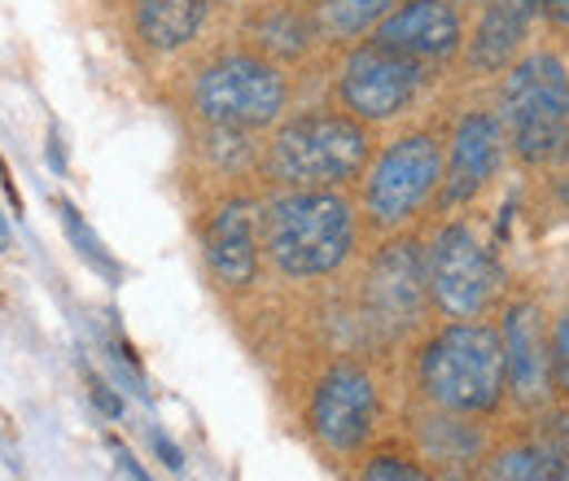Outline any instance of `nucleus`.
I'll use <instances>...</instances> for the list:
<instances>
[{"mask_svg":"<svg viewBox=\"0 0 569 481\" xmlns=\"http://www.w3.org/2000/svg\"><path fill=\"white\" fill-rule=\"evenodd\" d=\"M58 214H62V228H67V237H71V245H74V254L92 268V272H101L110 284H119L123 280V268H119V259L106 250V241L88 228V219L79 214V207L74 202H67V198H58Z\"/></svg>","mask_w":569,"mask_h":481,"instance_id":"22","label":"nucleus"},{"mask_svg":"<svg viewBox=\"0 0 569 481\" xmlns=\"http://www.w3.org/2000/svg\"><path fill=\"white\" fill-rule=\"evenodd\" d=\"M250 36H254V49H259L263 58H272V62H298V58L320 40L316 18H311V13H298V9H289V4L263 9V13L254 18Z\"/></svg>","mask_w":569,"mask_h":481,"instance_id":"19","label":"nucleus"},{"mask_svg":"<svg viewBox=\"0 0 569 481\" xmlns=\"http://www.w3.org/2000/svg\"><path fill=\"white\" fill-rule=\"evenodd\" d=\"M395 4L399 0H320L311 18H316V31L325 44H351L359 36L377 31Z\"/></svg>","mask_w":569,"mask_h":481,"instance_id":"20","label":"nucleus"},{"mask_svg":"<svg viewBox=\"0 0 569 481\" xmlns=\"http://www.w3.org/2000/svg\"><path fill=\"white\" fill-rule=\"evenodd\" d=\"M351 481H438L408 438H377L351 469Z\"/></svg>","mask_w":569,"mask_h":481,"instance_id":"21","label":"nucleus"},{"mask_svg":"<svg viewBox=\"0 0 569 481\" xmlns=\"http://www.w3.org/2000/svg\"><path fill=\"white\" fill-rule=\"evenodd\" d=\"M83 381H88V399L97 403V412L110 415V420H119V415H123V399H119V394H114L97 372H83Z\"/></svg>","mask_w":569,"mask_h":481,"instance_id":"24","label":"nucleus"},{"mask_svg":"<svg viewBox=\"0 0 569 481\" xmlns=\"http://www.w3.org/2000/svg\"><path fill=\"white\" fill-rule=\"evenodd\" d=\"M363 214L342 189H281L259 207L263 263L281 280H333L359 254Z\"/></svg>","mask_w":569,"mask_h":481,"instance_id":"2","label":"nucleus"},{"mask_svg":"<svg viewBox=\"0 0 569 481\" xmlns=\"http://www.w3.org/2000/svg\"><path fill=\"white\" fill-rule=\"evenodd\" d=\"M421 83H426L421 62L368 40V44L351 49L338 70V106L368 128L395 123L399 114L412 110V101L421 97Z\"/></svg>","mask_w":569,"mask_h":481,"instance_id":"11","label":"nucleus"},{"mask_svg":"<svg viewBox=\"0 0 569 481\" xmlns=\"http://www.w3.org/2000/svg\"><path fill=\"white\" fill-rule=\"evenodd\" d=\"M530 36V0H487L473 36L465 40V62L478 74H503Z\"/></svg>","mask_w":569,"mask_h":481,"instance_id":"17","label":"nucleus"},{"mask_svg":"<svg viewBox=\"0 0 569 481\" xmlns=\"http://www.w3.org/2000/svg\"><path fill=\"white\" fill-rule=\"evenodd\" d=\"M496 433V420H482V415L442 412V408H429L417 399L403 403V438L417 447V455L433 469L438 481L482 478Z\"/></svg>","mask_w":569,"mask_h":481,"instance_id":"12","label":"nucleus"},{"mask_svg":"<svg viewBox=\"0 0 569 481\" xmlns=\"http://www.w3.org/2000/svg\"><path fill=\"white\" fill-rule=\"evenodd\" d=\"M499 123L526 167H548L569 149V70L557 53H526L503 70Z\"/></svg>","mask_w":569,"mask_h":481,"instance_id":"7","label":"nucleus"},{"mask_svg":"<svg viewBox=\"0 0 569 481\" xmlns=\"http://www.w3.org/2000/svg\"><path fill=\"white\" fill-rule=\"evenodd\" d=\"M13 250V237H9V223H4V214H0V254H9Z\"/></svg>","mask_w":569,"mask_h":481,"instance_id":"29","label":"nucleus"},{"mask_svg":"<svg viewBox=\"0 0 569 481\" xmlns=\"http://www.w3.org/2000/svg\"><path fill=\"white\" fill-rule=\"evenodd\" d=\"M372 162V132L347 110H302L263 144V176L277 189H347Z\"/></svg>","mask_w":569,"mask_h":481,"instance_id":"4","label":"nucleus"},{"mask_svg":"<svg viewBox=\"0 0 569 481\" xmlns=\"http://www.w3.org/2000/svg\"><path fill=\"white\" fill-rule=\"evenodd\" d=\"M211 18V0H137L132 31L153 58L189 49Z\"/></svg>","mask_w":569,"mask_h":481,"instance_id":"18","label":"nucleus"},{"mask_svg":"<svg viewBox=\"0 0 569 481\" xmlns=\"http://www.w3.org/2000/svg\"><path fill=\"white\" fill-rule=\"evenodd\" d=\"M426 275L438 320H491L508 298L491 245L465 219L442 223L426 241Z\"/></svg>","mask_w":569,"mask_h":481,"instance_id":"9","label":"nucleus"},{"mask_svg":"<svg viewBox=\"0 0 569 481\" xmlns=\"http://www.w3.org/2000/svg\"><path fill=\"white\" fill-rule=\"evenodd\" d=\"M259 207L250 198H223L202 219V263L219 289L250 293L263 272V241H259Z\"/></svg>","mask_w":569,"mask_h":481,"instance_id":"13","label":"nucleus"},{"mask_svg":"<svg viewBox=\"0 0 569 481\" xmlns=\"http://www.w3.org/2000/svg\"><path fill=\"white\" fill-rule=\"evenodd\" d=\"M49 158H53V171H67V158H62V140H49Z\"/></svg>","mask_w":569,"mask_h":481,"instance_id":"28","label":"nucleus"},{"mask_svg":"<svg viewBox=\"0 0 569 481\" xmlns=\"http://www.w3.org/2000/svg\"><path fill=\"white\" fill-rule=\"evenodd\" d=\"M503 149H508V137H503V123L491 110H469L460 114V123L451 128V140H447V167H442V202L447 207H465L473 202L503 167Z\"/></svg>","mask_w":569,"mask_h":481,"instance_id":"15","label":"nucleus"},{"mask_svg":"<svg viewBox=\"0 0 569 481\" xmlns=\"http://www.w3.org/2000/svg\"><path fill=\"white\" fill-rule=\"evenodd\" d=\"M408 399L442 412L499 420L508 412V359L496 320H433L408 345Z\"/></svg>","mask_w":569,"mask_h":481,"instance_id":"1","label":"nucleus"},{"mask_svg":"<svg viewBox=\"0 0 569 481\" xmlns=\"http://www.w3.org/2000/svg\"><path fill=\"white\" fill-rule=\"evenodd\" d=\"M110 451H114V469H119V481H153L149 473L141 469V460L119 442V438H110Z\"/></svg>","mask_w":569,"mask_h":481,"instance_id":"25","label":"nucleus"},{"mask_svg":"<svg viewBox=\"0 0 569 481\" xmlns=\"http://www.w3.org/2000/svg\"><path fill=\"white\" fill-rule=\"evenodd\" d=\"M552 399L569 403V307L552 315Z\"/></svg>","mask_w":569,"mask_h":481,"instance_id":"23","label":"nucleus"},{"mask_svg":"<svg viewBox=\"0 0 569 481\" xmlns=\"http://www.w3.org/2000/svg\"><path fill=\"white\" fill-rule=\"evenodd\" d=\"M561 202H566V210H569V171H566V180H561Z\"/></svg>","mask_w":569,"mask_h":481,"instance_id":"30","label":"nucleus"},{"mask_svg":"<svg viewBox=\"0 0 569 481\" xmlns=\"http://www.w3.org/2000/svg\"><path fill=\"white\" fill-rule=\"evenodd\" d=\"M302 433L329 464H351L386 429V381L359 354L325 359L302 390Z\"/></svg>","mask_w":569,"mask_h":481,"instance_id":"3","label":"nucleus"},{"mask_svg":"<svg viewBox=\"0 0 569 481\" xmlns=\"http://www.w3.org/2000/svg\"><path fill=\"white\" fill-rule=\"evenodd\" d=\"M478 481H569V460L539 438L530 415H512V424L496 433Z\"/></svg>","mask_w":569,"mask_h":481,"instance_id":"16","label":"nucleus"},{"mask_svg":"<svg viewBox=\"0 0 569 481\" xmlns=\"http://www.w3.org/2000/svg\"><path fill=\"white\" fill-rule=\"evenodd\" d=\"M442 140L429 128H412L390 144H381L359 176V214L372 232L395 237L408 228L429 198L442 189Z\"/></svg>","mask_w":569,"mask_h":481,"instance_id":"8","label":"nucleus"},{"mask_svg":"<svg viewBox=\"0 0 569 481\" xmlns=\"http://www.w3.org/2000/svg\"><path fill=\"white\" fill-rule=\"evenodd\" d=\"M189 110L211 132H268L289 110V79L259 49H232L193 74Z\"/></svg>","mask_w":569,"mask_h":481,"instance_id":"5","label":"nucleus"},{"mask_svg":"<svg viewBox=\"0 0 569 481\" xmlns=\"http://www.w3.org/2000/svg\"><path fill=\"white\" fill-rule=\"evenodd\" d=\"M508 359V412H543L552 399V315L535 293L503 298L496 311Z\"/></svg>","mask_w":569,"mask_h":481,"instance_id":"10","label":"nucleus"},{"mask_svg":"<svg viewBox=\"0 0 569 481\" xmlns=\"http://www.w3.org/2000/svg\"><path fill=\"white\" fill-rule=\"evenodd\" d=\"M363 338L386 350H408L433 324L429 307L426 245L417 237H390L359 275V311Z\"/></svg>","mask_w":569,"mask_h":481,"instance_id":"6","label":"nucleus"},{"mask_svg":"<svg viewBox=\"0 0 569 481\" xmlns=\"http://www.w3.org/2000/svg\"><path fill=\"white\" fill-rule=\"evenodd\" d=\"M149 447L158 451V460H162V464H167L171 473H180V469H184V451H180V447H176V442H171V438H167V433H162L158 424L149 429Z\"/></svg>","mask_w":569,"mask_h":481,"instance_id":"26","label":"nucleus"},{"mask_svg":"<svg viewBox=\"0 0 569 481\" xmlns=\"http://www.w3.org/2000/svg\"><path fill=\"white\" fill-rule=\"evenodd\" d=\"M539 9L548 13V22H569V0H539Z\"/></svg>","mask_w":569,"mask_h":481,"instance_id":"27","label":"nucleus"},{"mask_svg":"<svg viewBox=\"0 0 569 481\" xmlns=\"http://www.w3.org/2000/svg\"><path fill=\"white\" fill-rule=\"evenodd\" d=\"M372 44L433 67L465 49V18L456 0H399L372 31Z\"/></svg>","mask_w":569,"mask_h":481,"instance_id":"14","label":"nucleus"}]
</instances>
